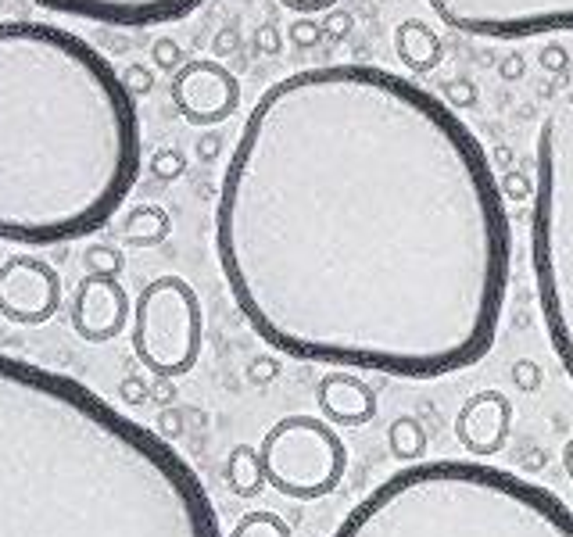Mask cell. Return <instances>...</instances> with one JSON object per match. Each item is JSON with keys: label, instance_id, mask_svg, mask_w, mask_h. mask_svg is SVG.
<instances>
[{"label": "cell", "instance_id": "obj_33", "mask_svg": "<svg viewBox=\"0 0 573 537\" xmlns=\"http://www.w3.org/2000/svg\"><path fill=\"white\" fill-rule=\"evenodd\" d=\"M513 380H516V387H523V391H538V384H541V369L534 366V362H516L513 366Z\"/></svg>", "mask_w": 573, "mask_h": 537}, {"label": "cell", "instance_id": "obj_21", "mask_svg": "<svg viewBox=\"0 0 573 537\" xmlns=\"http://www.w3.org/2000/svg\"><path fill=\"white\" fill-rule=\"evenodd\" d=\"M151 172L158 179H165V183H172V179H180L183 172H187V154H183L180 147H162V151L151 158Z\"/></svg>", "mask_w": 573, "mask_h": 537}, {"label": "cell", "instance_id": "obj_17", "mask_svg": "<svg viewBox=\"0 0 573 537\" xmlns=\"http://www.w3.org/2000/svg\"><path fill=\"white\" fill-rule=\"evenodd\" d=\"M226 487L240 498H255L262 487H266V477H262V466H258V452L251 444H237L226 455Z\"/></svg>", "mask_w": 573, "mask_h": 537}, {"label": "cell", "instance_id": "obj_1", "mask_svg": "<svg viewBox=\"0 0 573 537\" xmlns=\"http://www.w3.org/2000/svg\"><path fill=\"white\" fill-rule=\"evenodd\" d=\"M215 255L280 355L437 380L495 348L513 219L459 111L348 61L291 72L251 104L219 183Z\"/></svg>", "mask_w": 573, "mask_h": 537}, {"label": "cell", "instance_id": "obj_37", "mask_svg": "<svg viewBox=\"0 0 573 537\" xmlns=\"http://www.w3.org/2000/svg\"><path fill=\"white\" fill-rule=\"evenodd\" d=\"M151 401H158V405H172L176 401V387H172L169 376H154V387H151Z\"/></svg>", "mask_w": 573, "mask_h": 537}, {"label": "cell", "instance_id": "obj_3", "mask_svg": "<svg viewBox=\"0 0 573 537\" xmlns=\"http://www.w3.org/2000/svg\"><path fill=\"white\" fill-rule=\"evenodd\" d=\"M137 176V104L112 61L61 26L0 22V240L90 237Z\"/></svg>", "mask_w": 573, "mask_h": 537}, {"label": "cell", "instance_id": "obj_5", "mask_svg": "<svg viewBox=\"0 0 573 537\" xmlns=\"http://www.w3.org/2000/svg\"><path fill=\"white\" fill-rule=\"evenodd\" d=\"M531 269L548 344L573 384V90L545 111L538 126Z\"/></svg>", "mask_w": 573, "mask_h": 537}, {"label": "cell", "instance_id": "obj_29", "mask_svg": "<svg viewBox=\"0 0 573 537\" xmlns=\"http://www.w3.org/2000/svg\"><path fill=\"white\" fill-rule=\"evenodd\" d=\"M248 380L255 387H266V384H273L276 380V373H280V366H276V358H269V355H258V358H251L248 362Z\"/></svg>", "mask_w": 573, "mask_h": 537}, {"label": "cell", "instance_id": "obj_34", "mask_svg": "<svg viewBox=\"0 0 573 537\" xmlns=\"http://www.w3.org/2000/svg\"><path fill=\"white\" fill-rule=\"evenodd\" d=\"M219 147H223L219 133H201V140L194 144V154L208 165V162H215V158H219Z\"/></svg>", "mask_w": 573, "mask_h": 537}, {"label": "cell", "instance_id": "obj_31", "mask_svg": "<svg viewBox=\"0 0 573 537\" xmlns=\"http://www.w3.org/2000/svg\"><path fill=\"white\" fill-rule=\"evenodd\" d=\"M154 430H158L165 441H176V437L183 434V412L172 409V405H165V409L158 412V419H154Z\"/></svg>", "mask_w": 573, "mask_h": 537}, {"label": "cell", "instance_id": "obj_4", "mask_svg": "<svg viewBox=\"0 0 573 537\" xmlns=\"http://www.w3.org/2000/svg\"><path fill=\"white\" fill-rule=\"evenodd\" d=\"M334 537H573V509L488 459H430L380 480Z\"/></svg>", "mask_w": 573, "mask_h": 537}, {"label": "cell", "instance_id": "obj_28", "mask_svg": "<svg viewBox=\"0 0 573 537\" xmlns=\"http://www.w3.org/2000/svg\"><path fill=\"white\" fill-rule=\"evenodd\" d=\"M319 40H323V26H319V22H312V18H298V22L291 26V43H294V47H301V51L316 47Z\"/></svg>", "mask_w": 573, "mask_h": 537}, {"label": "cell", "instance_id": "obj_9", "mask_svg": "<svg viewBox=\"0 0 573 537\" xmlns=\"http://www.w3.org/2000/svg\"><path fill=\"white\" fill-rule=\"evenodd\" d=\"M61 308V276L47 258L15 255L0 262V316L15 326L51 323Z\"/></svg>", "mask_w": 573, "mask_h": 537}, {"label": "cell", "instance_id": "obj_8", "mask_svg": "<svg viewBox=\"0 0 573 537\" xmlns=\"http://www.w3.org/2000/svg\"><path fill=\"white\" fill-rule=\"evenodd\" d=\"M448 29L480 40H534L573 33V0H427Z\"/></svg>", "mask_w": 573, "mask_h": 537}, {"label": "cell", "instance_id": "obj_35", "mask_svg": "<svg viewBox=\"0 0 573 537\" xmlns=\"http://www.w3.org/2000/svg\"><path fill=\"white\" fill-rule=\"evenodd\" d=\"M498 76H502L505 83H516V79L527 76V61H523L520 54H509V58H502V65H498Z\"/></svg>", "mask_w": 573, "mask_h": 537}, {"label": "cell", "instance_id": "obj_14", "mask_svg": "<svg viewBox=\"0 0 573 537\" xmlns=\"http://www.w3.org/2000/svg\"><path fill=\"white\" fill-rule=\"evenodd\" d=\"M316 405L330 427L359 430L377 419V394L362 376L334 369L316 384Z\"/></svg>", "mask_w": 573, "mask_h": 537}, {"label": "cell", "instance_id": "obj_30", "mask_svg": "<svg viewBox=\"0 0 573 537\" xmlns=\"http://www.w3.org/2000/svg\"><path fill=\"white\" fill-rule=\"evenodd\" d=\"M119 401H126V405H147V401H151V387H147L137 373H129L119 384Z\"/></svg>", "mask_w": 573, "mask_h": 537}, {"label": "cell", "instance_id": "obj_18", "mask_svg": "<svg viewBox=\"0 0 573 537\" xmlns=\"http://www.w3.org/2000/svg\"><path fill=\"white\" fill-rule=\"evenodd\" d=\"M387 448H391L394 459L402 462H420L427 452V430H423L420 419L412 416H398L387 430Z\"/></svg>", "mask_w": 573, "mask_h": 537}, {"label": "cell", "instance_id": "obj_38", "mask_svg": "<svg viewBox=\"0 0 573 537\" xmlns=\"http://www.w3.org/2000/svg\"><path fill=\"white\" fill-rule=\"evenodd\" d=\"M237 47H240L237 29H223V33L215 36V58H226V54L237 51Z\"/></svg>", "mask_w": 573, "mask_h": 537}, {"label": "cell", "instance_id": "obj_7", "mask_svg": "<svg viewBox=\"0 0 573 537\" xmlns=\"http://www.w3.org/2000/svg\"><path fill=\"white\" fill-rule=\"evenodd\" d=\"M205 344V308L183 276H158L133 301V355L154 376H187Z\"/></svg>", "mask_w": 573, "mask_h": 537}, {"label": "cell", "instance_id": "obj_36", "mask_svg": "<svg viewBox=\"0 0 573 537\" xmlns=\"http://www.w3.org/2000/svg\"><path fill=\"white\" fill-rule=\"evenodd\" d=\"M280 4L291 11H301V15H316V11L337 8V0H280Z\"/></svg>", "mask_w": 573, "mask_h": 537}, {"label": "cell", "instance_id": "obj_22", "mask_svg": "<svg viewBox=\"0 0 573 537\" xmlns=\"http://www.w3.org/2000/svg\"><path fill=\"white\" fill-rule=\"evenodd\" d=\"M498 190H502L505 201H531V194H534V176H531V172L509 169L502 179H498Z\"/></svg>", "mask_w": 573, "mask_h": 537}, {"label": "cell", "instance_id": "obj_39", "mask_svg": "<svg viewBox=\"0 0 573 537\" xmlns=\"http://www.w3.org/2000/svg\"><path fill=\"white\" fill-rule=\"evenodd\" d=\"M563 466H566V477L573 480V437L563 444Z\"/></svg>", "mask_w": 573, "mask_h": 537}, {"label": "cell", "instance_id": "obj_13", "mask_svg": "<svg viewBox=\"0 0 573 537\" xmlns=\"http://www.w3.org/2000/svg\"><path fill=\"white\" fill-rule=\"evenodd\" d=\"M513 430V401L502 391H477L455 412V437L473 459H491L509 444Z\"/></svg>", "mask_w": 573, "mask_h": 537}, {"label": "cell", "instance_id": "obj_12", "mask_svg": "<svg viewBox=\"0 0 573 537\" xmlns=\"http://www.w3.org/2000/svg\"><path fill=\"white\" fill-rule=\"evenodd\" d=\"M129 323V294L115 276H86L72 298V330L86 344L115 341Z\"/></svg>", "mask_w": 573, "mask_h": 537}, {"label": "cell", "instance_id": "obj_32", "mask_svg": "<svg viewBox=\"0 0 573 537\" xmlns=\"http://www.w3.org/2000/svg\"><path fill=\"white\" fill-rule=\"evenodd\" d=\"M255 51L262 54V58H280L283 40H280V33H276V26L258 29V33H255Z\"/></svg>", "mask_w": 573, "mask_h": 537}, {"label": "cell", "instance_id": "obj_15", "mask_svg": "<svg viewBox=\"0 0 573 537\" xmlns=\"http://www.w3.org/2000/svg\"><path fill=\"white\" fill-rule=\"evenodd\" d=\"M394 54L405 69L416 76H427L441 65L445 58V40L437 36V29H430L423 18H405L402 26L394 29Z\"/></svg>", "mask_w": 573, "mask_h": 537}, {"label": "cell", "instance_id": "obj_6", "mask_svg": "<svg viewBox=\"0 0 573 537\" xmlns=\"http://www.w3.org/2000/svg\"><path fill=\"white\" fill-rule=\"evenodd\" d=\"M258 466L273 491L294 502L334 495L348 473V444L316 416H283L258 441Z\"/></svg>", "mask_w": 573, "mask_h": 537}, {"label": "cell", "instance_id": "obj_10", "mask_svg": "<svg viewBox=\"0 0 573 537\" xmlns=\"http://www.w3.org/2000/svg\"><path fill=\"white\" fill-rule=\"evenodd\" d=\"M169 94L190 126H219L237 111L240 83L219 58H190L172 72Z\"/></svg>", "mask_w": 573, "mask_h": 537}, {"label": "cell", "instance_id": "obj_19", "mask_svg": "<svg viewBox=\"0 0 573 537\" xmlns=\"http://www.w3.org/2000/svg\"><path fill=\"white\" fill-rule=\"evenodd\" d=\"M230 537H294L291 527L276 516V512H248L244 520H237V527L230 530Z\"/></svg>", "mask_w": 573, "mask_h": 537}, {"label": "cell", "instance_id": "obj_26", "mask_svg": "<svg viewBox=\"0 0 573 537\" xmlns=\"http://www.w3.org/2000/svg\"><path fill=\"white\" fill-rule=\"evenodd\" d=\"M119 79H122V86H126V90H129L133 97L151 94V86H154L151 69H144V65H129L126 72H119Z\"/></svg>", "mask_w": 573, "mask_h": 537}, {"label": "cell", "instance_id": "obj_25", "mask_svg": "<svg viewBox=\"0 0 573 537\" xmlns=\"http://www.w3.org/2000/svg\"><path fill=\"white\" fill-rule=\"evenodd\" d=\"M441 101L452 111H470L473 104H477V86H473L470 79H452V83L445 86V97H441Z\"/></svg>", "mask_w": 573, "mask_h": 537}, {"label": "cell", "instance_id": "obj_23", "mask_svg": "<svg viewBox=\"0 0 573 537\" xmlns=\"http://www.w3.org/2000/svg\"><path fill=\"white\" fill-rule=\"evenodd\" d=\"M538 65L548 76H566V69H570V51H566L559 40H548L538 54Z\"/></svg>", "mask_w": 573, "mask_h": 537}, {"label": "cell", "instance_id": "obj_11", "mask_svg": "<svg viewBox=\"0 0 573 537\" xmlns=\"http://www.w3.org/2000/svg\"><path fill=\"white\" fill-rule=\"evenodd\" d=\"M40 8L58 15L83 18L97 26L112 29H151L180 22L190 11H197L205 0H36Z\"/></svg>", "mask_w": 573, "mask_h": 537}, {"label": "cell", "instance_id": "obj_27", "mask_svg": "<svg viewBox=\"0 0 573 537\" xmlns=\"http://www.w3.org/2000/svg\"><path fill=\"white\" fill-rule=\"evenodd\" d=\"M319 26H323V36H330V40H348L351 29H355V18L341 8H330L326 22H319Z\"/></svg>", "mask_w": 573, "mask_h": 537}, {"label": "cell", "instance_id": "obj_16", "mask_svg": "<svg viewBox=\"0 0 573 537\" xmlns=\"http://www.w3.org/2000/svg\"><path fill=\"white\" fill-rule=\"evenodd\" d=\"M172 233V219L162 205H137L122 222V237L133 248H154Z\"/></svg>", "mask_w": 573, "mask_h": 537}, {"label": "cell", "instance_id": "obj_20", "mask_svg": "<svg viewBox=\"0 0 573 537\" xmlns=\"http://www.w3.org/2000/svg\"><path fill=\"white\" fill-rule=\"evenodd\" d=\"M83 265H86V273H90V276H115V280H119L126 258H122L119 248H108V244H90V248L83 251Z\"/></svg>", "mask_w": 573, "mask_h": 537}, {"label": "cell", "instance_id": "obj_24", "mask_svg": "<svg viewBox=\"0 0 573 537\" xmlns=\"http://www.w3.org/2000/svg\"><path fill=\"white\" fill-rule=\"evenodd\" d=\"M151 58H154V65H158L162 72H176L183 65V47L172 40V36H162V40H154Z\"/></svg>", "mask_w": 573, "mask_h": 537}, {"label": "cell", "instance_id": "obj_2", "mask_svg": "<svg viewBox=\"0 0 573 537\" xmlns=\"http://www.w3.org/2000/svg\"><path fill=\"white\" fill-rule=\"evenodd\" d=\"M0 537H223L205 484L97 391L0 355Z\"/></svg>", "mask_w": 573, "mask_h": 537}]
</instances>
